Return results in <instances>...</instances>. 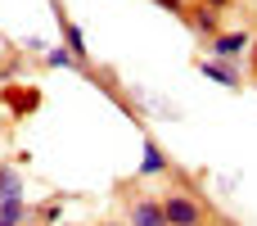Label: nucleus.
<instances>
[{"label":"nucleus","mask_w":257,"mask_h":226,"mask_svg":"<svg viewBox=\"0 0 257 226\" xmlns=\"http://www.w3.org/2000/svg\"><path fill=\"white\" fill-rule=\"evenodd\" d=\"M54 18H59V32H63V45H68V50H72V54H77V59L86 63V32H81V27H77V23H72V18L63 14V0H54Z\"/></svg>","instance_id":"6"},{"label":"nucleus","mask_w":257,"mask_h":226,"mask_svg":"<svg viewBox=\"0 0 257 226\" xmlns=\"http://www.w3.org/2000/svg\"><path fill=\"white\" fill-rule=\"evenodd\" d=\"M41 59H45L50 68H86V63H81V59H77V54L68 50V45H50V50H45Z\"/></svg>","instance_id":"10"},{"label":"nucleus","mask_w":257,"mask_h":226,"mask_svg":"<svg viewBox=\"0 0 257 226\" xmlns=\"http://www.w3.org/2000/svg\"><path fill=\"white\" fill-rule=\"evenodd\" d=\"M199 72L212 77V82H221L226 91H244V68H239V63H221V59H212V54H208V59L199 54Z\"/></svg>","instance_id":"3"},{"label":"nucleus","mask_w":257,"mask_h":226,"mask_svg":"<svg viewBox=\"0 0 257 226\" xmlns=\"http://www.w3.org/2000/svg\"><path fill=\"white\" fill-rule=\"evenodd\" d=\"M221 226H235V222H221Z\"/></svg>","instance_id":"17"},{"label":"nucleus","mask_w":257,"mask_h":226,"mask_svg":"<svg viewBox=\"0 0 257 226\" xmlns=\"http://www.w3.org/2000/svg\"><path fill=\"white\" fill-rule=\"evenodd\" d=\"M154 5H158V9H167V14H176V18H185V9H190L185 0H154Z\"/></svg>","instance_id":"13"},{"label":"nucleus","mask_w":257,"mask_h":226,"mask_svg":"<svg viewBox=\"0 0 257 226\" xmlns=\"http://www.w3.org/2000/svg\"><path fill=\"white\" fill-rule=\"evenodd\" d=\"M0 217L9 226H27L32 217H36V208H27V199L18 195V199H0Z\"/></svg>","instance_id":"8"},{"label":"nucleus","mask_w":257,"mask_h":226,"mask_svg":"<svg viewBox=\"0 0 257 226\" xmlns=\"http://www.w3.org/2000/svg\"><path fill=\"white\" fill-rule=\"evenodd\" d=\"M199 5H208V9H217V14H221V9H230L235 0H199Z\"/></svg>","instance_id":"15"},{"label":"nucleus","mask_w":257,"mask_h":226,"mask_svg":"<svg viewBox=\"0 0 257 226\" xmlns=\"http://www.w3.org/2000/svg\"><path fill=\"white\" fill-rule=\"evenodd\" d=\"M163 217H167V226H208L212 222V208L190 186H176V190L163 195Z\"/></svg>","instance_id":"1"},{"label":"nucleus","mask_w":257,"mask_h":226,"mask_svg":"<svg viewBox=\"0 0 257 226\" xmlns=\"http://www.w3.org/2000/svg\"><path fill=\"white\" fill-rule=\"evenodd\" d=\"M63 204H68V195H50V199L36 208V222H41V226H54V222H59V213H63Z\"/></svg>","instance_id":"12"},{"label":"nucleus","mask_w":257,"mask_h":226,"mask_svg":"<svg viewBox=\"0 0 257 226\" xmlns=\"http://www.w3.org/2000/svg\"><path fill=\"white\" fill-rule=\"evenodd\" d=\"M167 172H172V163H167L163 145H158V140H145V159H140V177H167Z\"/></svg>","instance_id":"7"},{"label":"nucleus","mask_w":257,"mask_h":226,"mask_svg":"<svg viewBox=\"0 0 257 226\" xmlns=\"http://www.w3.org/2000/svg\"><path fill=\"white\" fill-rule=\"evenodd\" d=\"M185 23H190L199 36H208V41H212V36H221V14H217V9H208V5H190V9H185Z\"/></svg>","instance_id":"5"},{"label":"nucleus","mask_w":257,"mask_h":226,"mask_svg":"<svg viewBox=\"0 0 257 226\" xmlns=\"http://www.w3.org/2000/svg\"><path fill=\"white\" fill-rule=\"evenodd\" d=\"M5 100L14 104V113H32V109L41 104V95H36V91H18V86H9V91H5Z\"/></svg>","instance_id":"11"},{"label":"nucleus","mask_w":257,"mask_h":226,"mask_svg":"<svg viewBox=\"0 0 257 226\" xmlns=\"http://www.w3.org/2000/svg\"><path fill=\"white\" fill-rule=\"evenodd\" d=\"M23 195V172L14 163H0V199H18Z\"/></svg>","instance_id":"9"},{"label":"nucleus","mask_w":257,"mask_h":226,"mask_svg":"<svg viewBox=\"0 0 257 226\" xmlns=\"http://www.w3.org/2000/svg\"><path fill=\"white\" fill-rule=\"evenodd\" d=\"M126 226H167V217H163V199H154V195L131 199V208H126Z\"/></svg>","instance_id":"4"},{"label":"nucleus","mask_w":257,"mask_h":226,"mask_svg":"<svg viewBox=\"0 0 257 226\" xmlns=\"http://www.w3.org/2000/svg\"><path fill=\"white\" fill-rule=\"evenodd\" d=\"M0 226H9V222H5V217H0Z\"/></svg>","instance_id":"16"},{"label":"nucleus","mask_w":257,"mask_h":226,"mask_svg":"<svg viewBox=\"0 0 257 226\" xmlns=\"http://www.w3.org/2000/svg\"><path fill=\"white\" fill-rule=\"evenodd\" d=\"M253 50V32H221V36H212L208 41V54L212 59H221V63H244V54Z\"/></svg>","instance_id":"2"},{"label":"nucleus","mask_w":257,"mask_h":226,"mask_svg":"<svg viewBox=\"0 0 257 226\" xmlns=\"http://www.w3.org/2000/svg\"><path fill=\"white\" fill-rule=\"evenodd\" d=\"M23 50H32V54H45V41H41V36H27V41H23Z\"/></svg>","instance_id":"14"}]
</instances>
